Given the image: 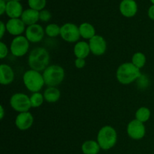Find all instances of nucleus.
<instances>
[{"instance_id": "obj_1", "label": "nucleus", "mask_w": 154, "mask_h": 154, "mask_svg": "<svg viewBox=\"0 0 154 154\" xmlns=\"http://www.w3.org/2000/svg\"><path fill=\"white\" fill-rule=\"evenodd\" d=\"M50 62V55L45 48H36L30 52L28 63L32 70L37 72L45 71L48 67Z\"/></svg>"}, {"instance_id": "obj_2", "label": "nucleus", "mask_w": 154, "mask_h": 154, "mask_svg": "<svg viewBox=\"0 0 154 154\" xmlns=\"http://www.w3.org/2000/svg\"><path fill=\"white\" fill-rule=\"evenodd\" d=\"M141 76V72L132 63L120 65L117 71V78L122 84H129Z\"/></svg>"}, {"instance_id": "obj_3", "label": "nucleus", "mask_w": 154, "mask_h": 154, "mask_svg": "<svg viewBox=\"0 0 154 154\" xmlns=\"http://www.w3.org/2000/svg\"><path fill=\"white\" fill-rule=\"evenodd\" d=\"M117 141V132L113 127L105 126L99 130L97 136V142L101 149L105 150H110L114 147Z\"/></svg>"}, {"instance_id": "obj_4", "label": "nucleus", "mask_w": 154, "mask_h": 154, "mask_svg": "<svg viewBox=\"0 0 154 154\" xmlns=\"http://www.w3.org/2000/svg\"><path fill=\"white\" fill-rule=\"evenodd\" d=\"M65 77L64 69L58 65L50 66L44 71L45 83L49 87H56L63 82Z\"/></svg>"}, {"instance_id": "obj_5", "label": "nucleus", "mask_w": 154, "mask_h": 154, "mask_svg": "<svg viewBox=\"0 0 154 154\" xmlns=\"http://www.w3.org/2000/svg\"><path fill=\"white\" fill-rule=\"evenodd\" d=\"M23 79L27 90L33 93L40 91L45 84L43 75H41L39 72L32 69L26 71L24 73Z\"/></svg>"}, {"instance_id": "obj_6", "label": "nucleus", "mask_w": 154, "mask_h": 154, "mask_svg": "<svg viewBox=\"0 0 154 154\" xmlns=\"http://www.w3.org/2000/svg\"><path fill=\"white\" fill-rule=\"evenodd\" d=\"M10 105L14 110L20 113L27 112L32 108L30 98L24 93H15L11 97Z\"/></svg>"}, {"instance_id": "obj_7", "label": "nucleus", "mask_w": 154, "mask_h": 154, "mask_svg": "<svg viewBox=\"0 0 154 154\" xmlns=\"http://www.w3.org/2000/svg\"><path fill=\"white\" fill-rule=\"evenodd\" d=\"M29 42L26 37L22 35L16 36L11 44V51L15 57H23L28 52Z\"/></svg>"}, {"instance_id": "obj_8", "label": "nucleus", "mask_w": 154, "mask_h": 154, "mask_svg": "<svg viewBox=\"0 0 154 154\" xmlns=\"http://www.w3.org/2000/svg\"><path fill=\"white\" fill-rule=\"evenodd\" d=\"M60 35L63 40L67 42H75L81 37L79 27L74 23H68L61 26Z\"/></svg>"}, {"instance_id": "obj_9", "label": "nucleus", "mask_w": 154, "mask_h": 154, "mask_svg": "<svg viewBox=\"0 0 154 154\" xmlns=\"http://www.w3.org/2000/svg\"><path fill=\"white\" fill-rule=\"evenodd\" d=\"M145 126L143 123L138 120H133L128 124L127 133L131 138L135 140H140L145 135Z\"/></svg>"}, {"instance_id": "obj_10", "label": "nucleus", "mask_w": 154, "mask_h": 154, "mask_svg": "<svg viewBox=\"0 0 154 154\" xmlns=\"http://www.w3.org/2000/svg\"><path fill=\"white\" fill-rule=\"evenodd\" d=\"M45 35V30L39 24H33L29 26L26 29V38L29 42L36 43L42 40Z\"/></svg>"}, {"instance_id": "obj_11", "label": "nucleus", "mask_w": 154, "mask_h": 154, "mask_svg": "<svg viewBox=\"0 0 154 154\" xmlns=\"http://www.w3.org/2000/svg\"><path fill=\"white\" fill-rule=\"evenodd\" d=\"M90 51L96 56L103 55L106 51L107 44L105 38L101 35H96L90 39L89 42Z\"/></svg>"}, {"instance_id": "obj_12", "label": "nucleus", "mask_w": 154, "mask_h": 154, "mask_svg": "<svg viewBox=\"0 0 154 154\" xmlns=\"http://www.w3.org/2000/svg\"><path fill=\"white\" fill-rule=\"evenodd\" d=\"M26 24L19 18L10 19L6 23V29L12 35L19 36L25 30Z\"/></svg>"}, {"instance_id": "obj_13", "label": "nucleus", "mask_w": 154, "mask_h": 154, "mask_svg": "<svg viewBox=\"0 0 154 154\" xmlns=\"http://www.w3.org/2000/svg\"><path fill=\"white\" fill-rule=\"evenodd\" d=\"M33 117L31 113L27 112L20 113L15 120V125L20 130H26L29 129L33 123Z\"/></svg>"}, {"instance_id": "obj_14", "label": "nucleus", "mask_w": 154, "mask_h": 154, "mask_svg": "<svg viewBox=\"0 0 154 154\" xmlns=\"http://www.w3.org/2000/svg\"><path fill=\"white\" fill-rule=\"evenodd\" d=\"M120 11L126 17H132L138 11V5L135 0H123L120 5Z\"/></svg>"}, {"instance_id": "obj_15", "label": "nucleus", "mask_w": 154, "mask_h": 154, "mask_svg": "<svg viewBox=\"0 0 154 154\" xmlns=\"http://www.w3.org/2000/svg\"><path fill=\"white\" fill-rule=\"evenodd\" d=\"M14 79V73L11 67L6 64L0 66V83L2 85H8Z\"/></svg>"}, {"instance_id": "obj_16", "label": "nucleus", "mask_w": 154, "mask_h": 154, "mask_svg": "<svg viewBox=\"0 0 154 154\" xmlns=\"http://www.w3.org/2000/svg\"><path fill=\"white\" fill-rule=\"evenodd\" d=\"M6 14L11 18V19H14V18H19L22 16V14L23 12V7L19 2L10 1L7 2V7H6Z\"/></svg>"}, {"instance_id": "obj_17", "label": "nucleus", "mask_w": 154, "mask_h": 154, "mask_svg": "<svg viewBox=\"0 0 154 154\" xmlns=\"http://www.w3.org/2000/svg\"><path fill=\"white\" fill-rule=\"evenodd\" d=\"M21 20L26 25L31 26L35 24L39 20V11L32 8L26 9L23 12Z\"/></svg>"}, {"instance_id": "obj_18", "label": "nucleus", "mask_w": 154, "mask_h": 154, "mask_svg": "<svg viewBox=\"0 0 154 154\" xmlns=\"http://www.w3.org/2000/svg\"><path fill=\"white\" fill-rule=\"evenodd\" d=\"M90 52V45L85 42H78L74 48V53L77 58L85 59L86 57H88Z\"/></svg>"}, {"instance_id": "obj_19", "label": "nucleus", "mask_w": 154, "mask_h": 154, "mask_svg": "<svg viewBox=\"0 0 154 154\" xmlns=\"http://www.w3.org/2000/svg\"><path fill=\"white\" fill-rule=\"evenodd\" d=\"M100 146L96 141H87L83 143L81 150L84 154H98L100 151Z\"/></svg>"}, {"instance_id": "obj_20", "label": "nucleus", "mask_w": 154, "mask_h": 154, "mask_svg": "<svg viewBox=\"0 0 154 154\" xmlns=\"http://www.w3.org/2000/svg\"><path fill=\"white\" fill-rule=\"evenodd\" d=\"M79 31L81 36L85 39H91L92 38L96 35V30L89 23H83L80 25Z\"/></svg>"}, {"instance_id": "obj_21", "label": "nucleus", "mask_w": 154, "mask_h": 154, "mask_svg": "<svg viewBox=\"0 0 154 154\" xmlns=\"http://www.w3.org/2000/svg\"><path fill=\"white\" fill-rule=\"evenodd\" d=\"M44 98L47 102L54 103L60 98V91L57 87H48L44 93Z\"/></svg>"}, {"instance_id": "obj_22", "label": "nucleus", "mask_w": 154, "mask_h": 154, "mask_svg": "<svg viewBox=\"0 0 154 154\" xmlns=\"http://www.w3.org/2000/svg\"><path fill=\"white\" fill-rule=\"evenodd\" d=\"M150 111L149 108L146 107H141L139 109L137 110L135 113V118L138 121L141 123H145L150 119Z\"/></svg>"}, {"instance_id": "obj_23", "label": "nucleus", "mask_w": 154, "mask_h": 154, "mask_svg": "<svg viewBox=\"0 0 154 154\" xmlns=\"http://www.w3.org/2000/svg\"><path fill=\"white\" fill-rule=\"evenodd\" d=\"M132 63L138 69H141L146 63V57L141 52H137L132 56Z\"/></svg>"}, {"instance_id": "obj_24", "label": "nucleus", "mask_w": 154, "mask_h": 154, "mask_svg": "<svg viewBox=\"0 0 154 154\" xmlns=\"http://www.w3.org/2000/svg\"><path fill=\"white\" fill-rule=\"evenodd\" d=\"M60 32H61V27L59 26L57 24H49L45 29V33L50 37H57L60 35Z\"/></svg>"}, {"instance_id": "obj_25", "label": "nucleus", "mask_w": 154, "mask_h": 154, "mask_svg": "<svg viewBox=\"0 0 154 154\" xmlns=\"http://www.w3.org/2000/svg\"><path fill=\"white\" fill-rule=\"evenodd\" d=\"M44 95L40 93H34L30 97V101H31V105L32 108H38L43 104L44 102Z\"/></svg>"}, {"instance_id": "obj_26", "label": "nucleus", "mask_w": 154, "mask_h": 154, "mask_svg": "<svg viewBox=\"0 0 154 154\" xmlns=\"http://www.w3.org/2000/svg\"><path fill=\"white\" fill-rule=\"evenodd\" d=\"M28 4L30 8L41 11L46 5V0H28Z\"/></svg>"}, {"instance_id": "obj_27", "label": "nucleus", "mask_w": 154, "mask_h": 154, "mask_svg": "<svg viewBox=\"0 0 154 154\" xmlns=\"http://www.w3.org/2000/svg\"><path fill=\"white\" fill-rule=\"evenodd\" d=\"M51 14L48 10H42L39 11V20L43 22H48L51 20Z\"/></svg>"}, {"instance_id": "obj_28", "label": "nucleus", "mask_w": 154, "mask_h": 154, "mask_svg": "<svg viewBox=\"0 0 154 154\" xmlns=\"http://www.w3.org/2000/svg\"><path fill=\"white\" fill-rule=\"evenodd\" d=\"M8 50L7 45L1 42H0V58L4 59L8 55Z\"/></svg>"}, {"instance_id": "obj_29", "label": "nucleus", "mask_w": 154, "mask_h": 154, "mask_svg": "<svg viewBox=\"0 0 154 154\" xmlns=\"http://www.w3.org/2000/svg\"><path fill=\"white\" fill-rule=\"evenodd\" d=\"M75 66H76L78 69H82V68L84 67L86 64V62L84 59L81 58H77L75 62Z\"/></svg>"}, {"instance_id": "obj_30", "label": "nucleus", "mask_w": 154, "mask_h": 154, "mask_svg": "<svg viewBox=\"0 0 154 154\" xmlns=\"http://www.w3.org/2000/svg\"><path fill=\"white\" fill-rule=\"evenodd\" d=\"M7 2L4 0H0V14L2 15L6 11Z\"/></svg>"}, {"instance_id": "obj_31", "label": "nucleus", "mask_w": 154, "mask_h": 154, "mask_svg": "<svg viewBox=\"0 0 154 154\" xmlns=\"http://www.w3.org/2000/svg\"><path fill=\"white\" fill-rule=\"evenodd\" d=\"M148 17L151 20H154V5L150 6L148 9Z\"/></svg>"}, {"instance_id": "obj_32", "label": "nucleus", "mask_w": 154, "mask_h": 154, "mask_svg": "<svg viewBox=\"0 0 154 154\" xmlns=\"http://www.w3.org/2000/svg\"><path fill=\"white\" fill-rule=\"evenodd\" d=\"M0 25H1V34H0V38H2L3 35H4L5 34V32L6 30V25H5V23L2 21L0 22Z\"/></svg>"}, {"instance_id": "obj_33", "label": "nucleus", "mask_w": 154, "mask_h": 154, "mask_svg": "<svg viewBox=\"0 0 154 154\" xmlns=\"http://www.w3.org/2000/svg\"><path fill=\"white\" fill-rule=\"evenodd\" d=\"M0 108H1V114H0V117H1V120H2L3 117H4V115H5L4 108H3L2 106H1L0 107Z\"/></svg>"}, {"instance_id": "obj_34", "label": "nucleus", "mask_w": 154, "mask_h": 154, "mask_svg": "<svg viewBox=\"0 0 154 154\" xmlns=\"http://www.w3.org/2000/svg\"><path fill=\"white\" fill-rule=\"evenodd\" d=\"M4 1H5V2H8L11 1V0H4Z\"/></svg>"}, {"instance_id": "obj_35", "label": "nucleus", "mask_w": 154, "mask_h": 154, "mask_svg": "<svg viewBox=\"0 0 154 154\" xmlns=\"http://www.w3.org/2000/svg\"><path fill=\"white\" fill-rule=\"evenodd\" d=\"M150 2H151L153 3V5H154V0H150Z\"/></svg>"}, {"instance_id": "obj_36", "label": "nucleus", "mask_w": 154, "mask_h": 154, "mask_svg": "<svg viewBox=\"0 0 154 154\" xmlns=\"http://www.w3.org/2000/svg\"><path fill=\"white\" fill-rule=\"evenodd\" d=\"M12 1H15V2H20V0H12Z\"/></svg>"}]
</instances>
